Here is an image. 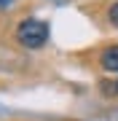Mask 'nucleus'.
Instances as JSON below:
<instances>
[{
  "mask_svg": "<svg viewBox=\"0 0 118 121\" xmlns=\"http://www.w3.org/2000/svg\"><path fill=\"white\" fill-rule=\"evenodd\" d=\"M16 40L24 48H40L48 40V24L43 19H24L16 27Z\"/></svg>",
  "mask_w": 118,
  "mask_h": 121,
  "instance_id": "nucleus-1",
  "label": "nucleus"
},
{
  "mask_svg": "<svg viewBox=\"0 0 118 121\" xmlns=\"http://www.w3.org/2000/svg\"><path fill=\"white\" fill-rule=\"evenodd\" d=\"M99 65L107 73H118V46H107L105 51L99 54Z\"/></svg>",
  "mask_w": 118,
  "mask_h": 121,
  "instance_id": "nucleus-2",
  "label": "nucleus"
},
{
  "mask_svg": "<svg viewBox=\"0 0 118 121\" xmlns=\"http://www.w3.org/2000/svg\"><path fill=\"white\" fill-rule=\"evenodd\" d=\"M107 16H110V22H113V24L118 27V3H113V5H110V11H107Z\"/></svg>",
  "mask_w": 118,
  "mask_h": 121,
  "instance_id": "nucleus-3",
  "label": "nucleus"
},
{
  "mask_svg": "<svg viewBox=\"0 0 118 121\" xmlns=\"http://www.w3.org/2000/svg\"><path fill=\"white\" fill-rule=\"evenodd\" d=\"M13 3V0H0V5H11Z\"/></svg>",
  "mask_w": 118,
  "mask_h": 121,
  "instance_id": "nucleus-4",
  "label": "nucleus"
},
{
  "mask_svg": "<svg viewBox=\"0 0 118 121\" xmlns=\"http://www.w3.org/2000/svg\"><path fill=\"white\" fill-rule=\"evenodd\" d=\"M115 94H118V83H115Z\"/></svg>",
  "mask_w": 118,
  "mask_h": 121,
  "instance_id": "nucleus-5",
  "label": "nucleus"
}]
</instances>
